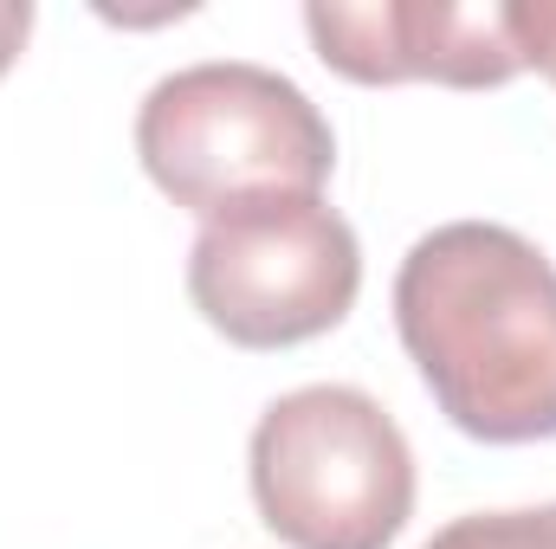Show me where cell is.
<instances>
[{"label":"cell","mask_w":556,"mask_h":549,"mask_svg":"<svg viewBox=\"0 0 556 549\" xmlns=\"http://www.w3.org/2000/svg\"><path fill=\"white\" fill-rule=\"evenodd\" d=\"M26 33H33V7H26V0H0V78L13 72Z\"/></svg>","instance_id":"8"},{"label":"cell","mask_w":556,"mask_h":549,"mask_svg":"<svg viewBox=\"0 0 556 549\" xmlns=\"http://www.w3.org/2000/svg\"><path fill=\"white\" fill-rule=\"evenodd\" d=\"M137 162L175 207L220 220L253 201L317 194L337 168V137L285 72L207 59L142 98Z\"/></svg>","instance_id":"2"},{"label":"cell","mask_w":556,"mask_h":549,"mask_svg":"<svg viewBox=\"0 0 556 549\" xmlns=\"http://www.w3.org/2000/svg\"><path fill=\"white\" fill-rule=\"evenodd\" d=\"M395 330L466 439H556V266L544 246L498 220L420 233L395 272Z\"/></svg>","instance_id":"1"},{"label":"cell","mask_w":556,"mask_h":549,"mask_svg":"<svg viewBox=\"0 0 556 549\" xmlns=\"http://www.w3.org/2000/svg\"><path fill=\"white\" fill-rule=\"evenodd\" d=\"M511 39L525 52V72H544L556 85V0H511Z\"/></svg>","instance_id":"7"},{"label":"cell","mask_w":556,"mask_h":549,"mask_svg":"<svg viewBox=\"0 0 556 549\" xmlns=\"http://www.w3.org/2000/svg\"><path fill=\"white\" fill-rule=\"evenodd\" d=\"M420 549H556V505L531 511H472L433 531Z\"/></svg>","instance_id":"6"},{"label":"cell","mask_w":556,"mask_h":549,"mask_svg":"<svg viewBox=\"0 0 556 549\" xmlns=\"http://www.w3.org/2000/svg\"><path fill=\"white\" fill-rule=\"evenodd\" d=\"M363 291V246L324 194H278L201 220L188 297L240 349H291L337 330Z\"/></svg>","instance_id":"4"},{"label":"cell","mask_w":556,"mask_h":549,"mask_svg":"<svg viewBox=\"0 0 556 549\" xmlns=\"http://www.w3.org/2000/svg\"><path fill=\"white\" fill-rule=\"evenodd\" d=\"M247 472L260 524L291 549H389L415 518L408 433L343 382L278 395L253 426Z\"/></svg>","instance_id":"3"},{"label":"cell","mask_w":556,"mask_h":549,"mask_svg":"<svg viewBox=\"0 0 556 549\" xmlns=\"http://www.w3.org/2000/svg\"><path fill=\"white\" fill-rule=\"evenodd\" d=\"M304 33L317 59L350 85H446V91H498L525 72L511 39V7H459V0H311Z\"/></svg>","instance_id":"5"}]
</instances>
